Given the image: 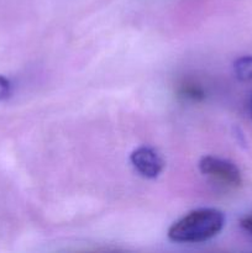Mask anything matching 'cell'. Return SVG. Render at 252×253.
<instances>
[{
    "instance_id": "277c9868",
    "label": "cell",
    "mask_w": 252,
    "mask_h": 253,
    "mask_svg": "<svg viewBox=\"0 0 252 253\" xmlns=\"http://www.w3.org/2000/svg\"><path fill=\"white\" fill-rule=\"evenodd\" d=\"M180 99L189 103H200L205 99V89L194 81H184L177 90Z\"/></svg>"
},
{
    "instance_id": "ba28073f",
    "label": "cell",
    "mask_w": 252,
    "mask_h": 253,
    "mask_svg": "<svg viewBox=\"0 0 252 253\" xmlns=\"http://www.w3.org/2000/svg\"><path fill=\"white\" fill-rule=\"evenodd\" d=\"M247 109H249L250 118L252 119V93L250 94V96H249V101H247Z\"/></svg>"
},
{
    "instance_id": "52a82bcc",
    "label": "cell",
    "mask_w": 252,
    "mask_h": 253,
    "mask_svg": "<svg viewBox=\"0 0 252 253\" xmlns=\"http://www.w3.org/2000/svg\"><path fill=\"white\" fill-rule=\"evenodd\" d=\"M240 225H241V227L245 231L249 232L250 235H252V215H247L244 219H241Z\"/></svg>"
},
{
    "instance_id": "7a4b0ae2",
    "label": "cell",
    "mask_w": 252,
    "mask_h": 253,
    "mask_svg": "<svg viewBox=\"0 0 252 253\" xmlns=\"http://www.w3.org/2000/svg\"><path fill=\"white\" fill-rule=\"evenodd\" d=\"M199 170L214 182L225 187L236 188L242 184V175L236 165L214 156H204L199 161Z\"/></svg>"
},
{
    "instance_id": "3957f363",
    "label": "cell",
    "mask_w": 252,
    "mask_h": 253,
    "mask_svg": "<svg viewBox=\"0 0 252 253\" xmlns=\"http://www.w3.org/2000/svg\"><path fill=\"white\" fill-rule=\"evenodd\" d=\"M130 162L136 172L143 178L155 179L165 169V160L162 156L152 147L141 146L136 148L130 156Z\"/></svg>"
},
{
    "instance_id": "6da1fadb",
    "label": "cell",
    "mask_w": 252,
    "mask_h": 253,
    "mask_svg": "<svg viewBox=\"0 0 252 253\" xmlns=\"http://www.w3.org/2000/svg\"><path fill=\"white\" fill-rule=\"evenodd\" d=\"M225 226V216L212 208L197 209L173 222L168 239L178 244H200L214 239Z\"/></svg>"
},
{
    "instance_id": "5b68a950",
    "label": "cell",
    "mask_w": 252,
    "mask_h": 253,
    "mask_svg": "<svg viewBox=\"0 0 252 253\" xmlns=\"http://www.w3.org/2000/svg\"><path fill=\"white\" fill-rule=\"evenodd\" d=\"M234 73L241 82H252V56H244L234 62Z\"/></svg>"
},
{
    "instance_id": "8992f818",
    "label": "cell",
    "mask_w": 252,
    "mask_h": 253,
    "mask_svg": "<svg viewBox=\"0 0 252 253\" xmlns=\"http://www.w3.org/2000/svg\"><path fill=\"white\" fill-rule=\"evenodd\" d=\"M11 94V83L4 76H0V101L7 99Z\"/></svg>"
}]
</instances>
